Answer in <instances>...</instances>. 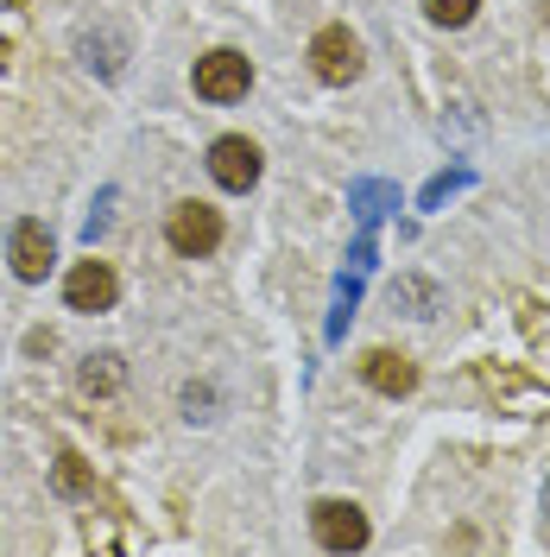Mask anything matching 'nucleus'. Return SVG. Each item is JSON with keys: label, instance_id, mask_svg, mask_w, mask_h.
I'll return each mask as SVG.
<instances>
[{"label": "nucleus", "instance_id": "1", "mask_svg": "<svg viewBox=\"0 0 550 557\" xmlns=\"http://www.w3.org/2000/svg\"><path fill=\"white\" fill-rule=\"evenodd\" d=\"M165 242L184 253V260H209L215 247H222V215L209 203H172V215H165Z\"/></svg>", "mask_w": 550, "mask_h": 557}, {"label": "nucleus", "instance_id": "6", "mask_svg": "<svg viewBox=\"0 0 550 557\" xmlns=\"http://www.w3.org/2000/svg\"><path fill=\"white\" fill-rule=\"evenodd\" d=\"M310 70L323 76V83H354L361 76V45H354V33L348 26H323V33L310 38Z\"/></svg>", "mask_w": 550, "mask_h": 557}, {"label": "nucleus", "instance_id": "20", "mask_svg": "<svg viewBox=\"0 0 550 557\" xmlns=\"http://www.w3.org/2000/svg\"><path fill=\"white\" fill-rule=\"evenodd\" d=\"M545 513H550V487H545Z\"/></svg>", "mask_w": 550, "mask_h": 557}, {"label": "nucleus", "instance_id": "14", "mask_svg": "<svg viewBox=\"0 0 550 557\" xmlns=\"http://www.w3.org/2000/svg\"><path fill=\"white\" fill-rule=\"evenodd\" d=\"M468 184H475V172H468V165H449V172H437L430 184H424V190H417V209L430 215V209H443L449 197H462Z\"/></svg>", "mask_w": 550, "mask_h": 557}, {"label": "nucleus", "instance_id": "8", "mask_svg": "<svg viewBox=\"0 0 550 557\" xmlns=\"http://www.w3.org/2000/svg\"><path fill=\"white\" fill-rule=\"evenodd\" d=\"M386 298H392V311L412 317V323H437V317L449 311V292H443V285H437L430 273H399Z\"/></svg>", "mask_w": 550, "mask_h": 557}, {"label": "nucleus", "instance_id": "10", "mask_svg": "<svg viewBox=\"0 0 550 557\" xmlns=\"http://www.w3.org/2000/svg\"><path fill=\"white\" fill-rule=\"evenodd\" d=\"M76 51H83V64L96 70L102 83H114L121 70H127V33L121 26H96V33L76 38Z\"/></svg>", "mask_w": 550, "mask_h": 557}, {"label": "nucleus", "instance_id": "4", "mask_svg": "<svg viewBox=\"0 0 550 557\" xmlns=\"http://www.w3.org/2000/svg\"><path fill=\"white\" fill-rule=\"evenodd\" d=\"M310 532L323 552H361L367 545V513L354 500H316L310 507Z\"/></svg>", "mask_w": 550, "mask_h": 557}, {"label": "nucleus", "instance_id": "9", "mask_svg": "<svg viewBox=\"0 0 550 557\" xmlns=\"http://www.w3.org/2000/svg\"><path fill=\"white\" fill-rule=\"evenodd\" d=\"M361 381L374 393H386V399H405L417 386V368H412V355H399V348H367L361 355Z\"/></svg>", "mask_w": 550, "mask_h": 557}, {"label": "nucleus", "instance_id": "19", "mask_svg": "<svg viewBox=\"0 0 550 557\" xmlns=\"http://www.w3.org/2000/svg\"><path fill=\"white\" fill-rule=\"evenodd\" d=\"M209 406H215L209 386H190V393H184V418H209Z\"/></svg>", "mask_w": 550, "mask_h": 557}, {"label": "nucleus", "instance_id": "16", "mask_svg": "<svg viewBox=\"0 0 550 557\" xmlns=\"http://www.w3.org/2000/svg\"><path fill=\"white\" fill-rule=\"evenodd\" d=\"M114 203H121V190H114V184H102V190H96V209L83 215V242H89V247L108 235V222H114Z\"/></svg>", "mask_w": 550, "mask_h": 557}, {"label": "nucleus", "instance_id": "13", "mask_svg": "<svg viewBox=\"0 0 550 557\" xmlns=\"http://www.w3.org/2000/svg\"><path fill=\"white\" fill-rule=\"evenodd\" d=\"M361 285H367V273H354V267H342V273H336V311H329V330H323V336H329V348L348 336L354 305H361Z\"/></svg>", "mask_w": 550, "mask_h": 557}, {"label": "nucleus", "instance_id": "3", "mask_svg": "<svg viewBox=\"0 0 550 557\" xmlns=\"http://www.w3.org/2000/svg\"><path fill=\"white\" fill-rule=\"evenodd\" d=\"M209 177H215L222 190L247 197V190L260 184V146H253L247 134H222L215 146H209Z\"/></svg>", "mask_w": 550, "mask_h": 557}, {"label": "nucleus", "instance_id": "2", "mask_svg": "<svg viewBox=\"0 0 550 557\" xmlns=\"http://www.w3.org/2000/svg\"><path fill=\"white\" fill-rule=\"evenodd\" d=\"M190 83H197V96H203V102L228 108V102H241L247 89H253V64H247L241 51H228V45H222V51L197 58V76H190Z\"/></svg>", "mask_w": 550, "mask_h": 557}, {"label": "nucleus", "instance_id": "11", "mask_svg": "<svg viewBox=\"0 0 550 557\" xmlns=\"http://www.w3.org/2000/svg\"><path fill=\"white\" fill-rule=\"evenodd\" d=\"M76 386L89 393V399H114L121 386H127V361L102 348V355H83V368H76Z\"/></svg>", "mask_w": 550, "mask_h": 557}, {"label": "nucleus", "instance_id": "12", "mask_svg": "<svg viewBox=\"0 0 550 557\" xmlns=\"http://www.w3.org/2000/svg\"><path fill=\"white\" fill-rule=\"evenodd\" d=\"M348 209H354L361 228H374L386 209H399V184H386V177H354V184H348Z\"/></svg>", "mask_w": 550, "mask_h": 557}, {"label": "nucleus", "instance_id": "15", "mask_svg": "<svg viewBox=\"0 0 550 557\" xmlns=\"http://www.w3.org/2000/svg\"><path fill=\"white\" fill-rule=\"evenodd\" d=\"M51 487H58L64 500H83V494H96V475L83 469V456H58V469H51Z\"/></svg>", "mask_w": 550, "mask_h": 557}, {"label": "nucleus", "instance_id": "17", "mask_svg": "<svg viewBox=\"0 0 550 557\" xmlns=\"http://www.w3.org/2000/svg\"><path fill=\"white\" fill-rule=\"evenodd\" d=\"M475 7H482V0H424L430 26H449V33H455V26H468V20H475Z\"/></svg>", "mask_w": 550, "mask_h": 557}, {"label": "nucleus", "instance_id": "18", "mask_svg": "<svg viewBox=\"0 0 550 557\" xmlns=\"http://www.w3.org/2000/svg\"><path fill=\"white\" fill-rule=\"evenodd\" d=\"M374 253H379V247H374V228H361V242L348 247V267H354V273H374Z\"/></svg>", "mask_w": 550, "mask_h": 557}, {"label": "nucleus", "instance_id": "7", "mask_svg": "<svg viewBox=\"0 0 550 557\" xmlns=\"http://www.w3.org/2000/svg\"><path fill=\"white\" fill-rule=\"evenodd\" d=\"M7 260H13V278H26V285H45V273H51V228L45 222H13V235H7Z\"/></svg>", "mask_w": 550, "mask_h": 557}, {"label": "nucleus", "instance_id": "5", "mask_svg": "<svg viewBox=\"0 0 550 557\" xmlns=\"http://www.w3.org/2000/svg\"><path fill=\"white\" fill-rule=\"evenodd\" d=\"M114 298H121V278H114L108 260H76V267H70V278H64V305L70 311L96 317V311H114Z\"/></svg>", "mask_w": 550, "mask_h": 557}]
</instances>
